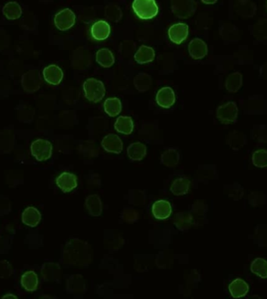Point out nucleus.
I'll return each instance as SVG.
<instances>
[{"instance_id":"obj_1","label":"nucleus","mask_w":267,"mask_h":299,"mask_svg":"<svg viewBox=\"0 0 267 299\" xmlns=\"http://www.w3.org/2000/svg\"><path fill=\"white\" fill-rule=\"evenodd\" d=\"M84 97L93 103L100 102L105 95V88L102 81L95 78H88L82 85Z\"/></svg>"},{"instance_id":"obj_2","label":"nucleus","mask_w":267,"mask_h":299,"mask_svg":"<svg viewBox=\"0 0 267 299\" xmlns=\"http://www.w3.org/2000/svg\"><path fill=\"white\" fill-rule=\"evenodd\" d=\"M132 9L141 20H152L157 16L159 7L155 0H134Z\"/></svg>"},{"instance_id":"obj_3","label":"nucleus","mask_w":267,"mask_h":299,"mask_svg":"<svg viewBox=\"0 0 267 299\" xmlns=\"http://www.w3.org/2000/svg\"><path fill=\"white\" fill-rule=\"evenodd\" d=\"M31 154L38 161H46L53 154V144L49 140L39 138L31 144Z\"/></svg>"},{"instance_id":"obj_4","label":"nucleus","mask_w":267,"mask_h":299,"mask_svg":"<svg viewBox=\"0 0 267 299\" xmlns=\"http://www.w3.org/2000/svg\"><path fill=\"white\" fill-rule=\"evenodd\" d=\"M171 8L177 18L187 19L193 16L197 7L195 0H171Z\"/></svg>"},{"instance_id":"obj_5","label":"nucleus","mask_w":267,"mask_h":299,"mask_svg":"<svg viewBox=\"0 0 267 299\" xmlns=\"http://www.w3.org/2000/svg\"><path fill=\"white\" fill-rule=\"evenodd\" d=\"M216 118L223 124H230L237 120L238 108L235 102H228L218 107L216 109Z\"/></svg>"},{"instance_id":"obj_6","label":"nucleus","mask_w":267,"mask_h":299,"mask_svg":"<svg viewBox=\"0 0 267 299\" xmlns=\"http://www.w3.org/2000/svg\"><path fill=\"white\" fill-rule=\"evenodd\" d=\"M76 15L71 10L65 8L59 11L54 17V25L60 32H66L74 26Z\"/></svg>"},{"instance_id":"obj_7","label":"nucleus","mask_w":267,"mask_h":299,"mask_svg":"<svg viewBox=\"0 0 267 299\" xmlns=\"http://www.w3.org/2000/svg\"><path fill=\"white\" fill-rule=\"evenodd\" d=\"M42 77L38 70H29L25 73L21 79V84L28 93H34L41 88L42 85Z\"/></svg>"},{"instance_id":"obj_8","label":"nucleus","mask_w":267,"mask_h":299,"mask_svg":"<svg viewBox=\"0 0 267 299\" xmlns=\"http://www.w3.org/2000/svg\"><path fill=\"white\" fill-rule=\"evenodd\" d=\"M189 34V27L184 23L174 24L169 28L168 37L175 45H181L185 42Z\"/></svg>"},{"instance_id":"obj_9","label":"nucleus","mask_w":267,"mask_h":299,"mask_svg":"<svg viewBox=\"0 0 267 299\" xmlns=\"http://www.w3.org/2000/svg\"><path fill=\"white\" fill-rule=\"evenodd\" d=\"M77 177L74 174L64 172L56 178V186L61 189L62 192L68 193L77 187Z\"/></svg>"},{"instance_id":"obj_10","label":"nucleus","mask_w":267,"mask_h":299,"mask_svg":"<svg viewBox=\"0 0 267 299\" xmlns=\"http://www.w3.org/2000/svg\"><path fill=\"white\" fill-rule=\"evenodd\" d=\"M101 145L106 152L112 154H120L123 151V144L121 139L117 135L109 133L106 135L102 142Z\"/></svg>"},{"instance_id":"obj_11","label":"nucleus","mask_w":267,"mask_h":299,"mask_svg":"<svg viewBox=\"0 0 267 299\" xmlns=\"http://www.w3.org/2000/svg\"><path fill=\"white\" fill-rule=\"evenodd\" d=\"M176 96L174 90L170 87H164L159 90L156 95V102L163 109H170L175 103Z\"/></svg>"},{"instance_id":"obj_12","label":"nucleus","mask_w":267,"mask_h":299,"mask_svg":"<svg viewBox=\"0 0 267 299\" xmlns=\"http://www.w3.org/2000/svg\"><path fill=\"white\" fill-rule=\"evenodd\" d=\"M188 53L194 60H202L208 54V46L202 39L196 38L192 39L188 45Z\"/></svg>"},{"instance_id":"obj_13","label":"nucleus","mask_w":267,"mask_h":299,"mask_svg":"<svg viewBox=\"0 0 267 299\" xmlns=\"http://www.w3.org/2000/svg\"><path fill=\"white\" fill-rule=\"evenodd\" d=\"M171 203L165 199H160L155 202L152 206V213L157 220H166L171 217L172 213Z\"/></svg>"},{"instance_id":"obj_14","label":"nucleus","mask_w":267,"mask_h":299,"mask_svg":"<svg viewBox=\"0 0 267 299\" xmlns=\"http://www.w3.org/2000/svg\"><path fill=\"white\" fill-rule=\"evenodd\" d=\"M42 74L45 81L53 86L59 85L63 79V70L60 67L54 64L45 67Z\"/></svg>"},{"instance_id":"obj_15","label":"nucleus","mask_w":267,"mask_h":299,"mask_svg":"<svg viewBox=\"0 0 267 299\" xmlns=\"http://www.w3.org/2000/svg\"><path fill=\"white\" fill-rule=\"evenodd\" d=\"M110 25L105 21L99 20L91 25V35L96 41H104L110 35Z\"/></svg>"},{"instance_id":"obj_16","label":"nucleus","mask_w":267,"mask_h":299,"mask_svg":"<svg viewBox=\"0 0 267 299\" xmlns=\"http://www.w3.org/2000/svg\"><path fill=\"white\" fill-rule=\"evenodd\" d=\"M234 10L242 18H250L256 14L257 7L251 0H237L234 4Z\"/></svg>"},{"instance_id":"obj_17","label":"nucleus","mask_w":267,"mask_h":299,"mask_svg":"<svg viewBox=\"0 0 267 299\" xmlns=\"http://www.w3.org/2000/svg\"><path fill=\"white\" fill-rule=\"evenodd\" d=\"M21 219L25 225L32 227H37L42 219V214L37 208L34 206H28L22 213Z\"/></svg>"},{"instance_id":"obj_18","label":"nucleus","mask_w":267,"mask_h":299,"mask_svg":"<svg viewBox=\"0 0 267 299\" xmlns=\"http://www.w3.org/2000/svg\"><path fill=\"white\" fill-rule=\"evenodd\" d=\"M91 63V54L86 49H78L73 56V66L78 70H85Z\"/></svg>"},{"instance_id":"obj_19","label":"nucleus","mask_w":267,"mask_h":299,"mask_svg":"<svg viewBox=\"0 0 267 299\" xmlns=\"http://www.w3.org/2000/svg\"><path fill=\"white\" fill-rule=\"evenodd\" d=\"M42 276L46 281H56L61 277V268L60 265L54 262H49L43 265L42 268Z\"/></svg>"},{"instance_id":"obj_20","label":"nucleus","mask_w":267,"mask_h":299,"mask_svg":"<svg viewBox=\"0 0 267 299\" xmlns=\"http://www.w3.org/2000/svg\"><path fill=\"white\" fill-rule=\"evenodd\" d=\"M230 295L234 298L244 297L249 291V286L243 279L237 278L228 286Z\"/></svg>"},{"instance_id":"obj_21","label":"nucleus","mask_w":267,"mask_h":299,"mask_svg":"<svg viewBox=\"0 0 267 299\" xmlns=\"http://www.w3.org/2000/svg\"><path fill=\"white\" fill-rule=\"evenodd\" d=\"M39 283V276L33 270H28L21 276V286L29 292L37 290Z\"/></svg>"},{"instance_id":"obj_22","label":"nucleus","mask_w":267,"mask_h":299,"mask_svg":"<svg viewBox=\"0 0 267 299\" xmlns=\"http://www.w3.org/2000/svg\"><path fill=\"white\" fill-rule=\"evenodd\" d=\"M155 50L150 46H142L139 50L134 55V59L136 63L143 65L146 63H152L155 60Z\"/></svg>"},{"instance_id":"obj_23","label":"nucleus","mask_w":267,"mask_h":299,"mask_svg":"<svg viewBox=\"0 0 267 299\" xmlns=\"http://www.w3.org/2000/svg\"><path fill=\"white\" fill-rule=\"evenodd\" d=\"M126 153L128 158L132 161H140L146 158L147 154V147L143 143L136 142L127 147Z\"/></svg>"},{"instance_id":"obj_24","label":"nucleus","mask_w":267,"mask_h":299,"mask_svg":"<svg viewBox=\"0 0 267 299\" xmlns=\"http://www.w3.org/2000/svg\"><path fill=\"white\" fill-rule=\"evenodd\" d=\"M242 74L240 72H234L227 76L225 81V88L229 93H237L242 87Z\"/></svg>"},{"instance_id":"obj_25","label":"nucleus","mask_w":267,"mask_h":299,"mask_svg":"<svg viewBox=\"0 0 267 299\" xmlns=\"http://www.w3.org/2000/svg\"><path fill=\"white\" fill-rule=\"evenodd\" d=\"M95 61L103 68H109L115 63V56L109 49L104 48L97 52Z\"/></svg>"},{"instance_id":"obj_26","label":"nucleus","mask_w":267,"mask_h":299,"mask_svg":"<svg viewBox=\"0 0 267 299\" xmlns=\"http://www.w3.org/2000/svg\"><path fill=\"white\" fill-rule=\"evenodd\" d=\"M85 206L88 213L94 217H98L102 214V203L98 195H90L85 200Z\"/></svg>"},{"instance_id":"obj_27","label":"nucleus","mask_w":267,"mask_h":299,"mask_svg":"<svg viewBox=\"0 0 267 299\" xmlns=\"http://www.w3.org/2000/svg\"><path fill=\"white\" fill-rule=\"evenodd\" d=\"M133 120L130 116H119L116 119L114 123V129L119 133L124 135L131 134L134 131Z\"/></svg>"},{"instance_id":"obj_28","label":"nucleus","mask_w":267,"mask_h":299,"mask_svg":"<svg viewBox=\"0 0 267 299\" xmlns=\"http://www.w3.org/2000/svg\"><path fill=\"white\" fill-rule=\"evenodd\" d=\"M191 186V182L188 178L182 177L176 179L171 186V191L175 196H183L187 194Z\"/></svg>"},{"instance_id":"obj_29","label":"nucleus","mask_w":267,"mask_h":299,"mask_svg":"<svg viewBox=\"0 0 267 299\" xmlns=\"http://www.w3.org/2000/svg\"><path fill=\"white\" fill-rule=\"evenodd\" d=\"M104 111L110 117H116L122 111V103L119 98H109L104 102Z\"/></svg>"},{"instance_id":"obj_30","label":"nucleus","mask_w":267,"mask_h":299,"mask_svg":"<svg viewBox=\"0 0 267 299\" xmlns=\"http://www.w3.org/2000/svg\"><path fill=\"white\" fill-rule=\"evenodd\" d=\"M4 16L9 21L19 19L22 14V8L18 3L15 1L7 3L3 8Z\"/></svg>"},{"instance_id":"obj_31","label":"nucleus","mask_w":267,"mask_h":299,"mask_svg":"<svg viewBox=\"0 0 267 299\" xmlns=\"http://www.w3.org/2000/svg\"><path fill=\"white\" fill-rule=\"evenodd\" d=\"M153 84L151 77L146 73H140L134 78V86L139 92H146L149 91Z\"/></svg>"},{"instance_id":"obj_32","label":"nucleus","mask_w":267,"mask_h":299,"mask_svg":"<svg viewBox=\"0 0 267 299\" xmlns=\"http://www.w3.org/2000/svg\"><path fill=\"white\" fill-rule=\"evenodd\" d=\"M180 161V154L174 148L167 149L161 155V162L168 168H174L178 165Z\"/></svg>"},{"instance_id":"obj_33","label":"nucleus","mask_w":267,"mask_h":299,"mask_svg":"<svg viewBox=\"0 0 267 299\" xmlns=\"http://www.w3.org/2000/svg\"><path fill=\"white\" fill-rule=\"evenodd\" d=\"M251 273L261 278H267V261L262 258H256L251 262L250 266Z\"/></svg>"},{"instance_id":"obj_34","label":"nucleus","mask_w":267,"mask_h":299,"mask_svg":"<svg viewBox=\"0 0 267 299\" xmlns=\"http://www.w3.org/2000/svg\"><path fill=\"white\" fill-rule=\"evenodd\" d=\"M192 224V217L189 213H180L177 214L174 219V224L178 229L185 231L188 229Z\"/></svg>"},{"instance_id":"obj_35","label":"nucleus","mask_w":267,"mask_h":299,"mask_svg":"<svg viewBox=\"0 0 267 299\" xmlns=\"http://www.w3.org/2000/svg\"><path fill=\"white\" fill-rule=\"evenodd\" d=\"M253 165L257 168H263L267 167V151L265 149L257 150L252 154L251 158Z\"/></svg>"},{"instance_id":"obj_36","label":"nucleus","mask_w":267,"mask_h":299,"mask_svg":"<svg viewBox=\"0 0 267 299\" xmlns=\"http://www.w3.org/2000/svg\"><path fill=\"white\" fill-rule=\"evenodd\" d=\"M105 16L112 22H119L123 17V14L117 5H109L105 7Z\"/></svg>"},{"instance_id":"obj_37","label":"nucleus","mask_w":267,"mask_h":299,"mask_svg":"<svg viewBox=\"0 0 267 299\" xmlns=\"http://www.w3.org/2000/svg\"><path fill=\"white\" fill-rule=\"evenodd\" d=\"M254 36L258 40L267 39V20H260L255 24Z\"/></svg>"},{"instance_id":"obj_38","label":"nucleus","mask_w":267,"mask_h":299,"mask_svg":"<svg viewBox=\"0 0 267 299\" xmlns=\"http://www.w3.org/2000/svg\"><path fill=\"white\" fill-rule=\"evenodd\" d=\"M136 49V44L132 41H124L120 46V53L125 58H130Z\"/></svg>"},{"instance_id":"obj_39","label":"nucleus","mask_w":267,"mask_h":299,"mask_svg":"<svg viewBox=\"0 0 267 299\" xmlns=\"http://www.w3.org/2000/svg\"><path fill=\"white\" fill-rule=\"evenodd\" d=\"M80 276H74L72 280L71 279L69 280L68 283H67V287L70 289V290H72L74 292H78L77 287V286H78L79 288L81 289V291L82 292L84 291V280L82 277H81V280H79Z\"/></svg>"},{"instance_id":"obj_40","label":"nucleus","mask_w":267,"mask_h":299,"mask_svg":"<svg viewBox=\"0 0 267 299\" xmlns=\"http://www.w3.org/2000/svg\"><path fill=\"white\" fill-rule=\"evenodd\" d=\"M201 1L206 5H213V4H216L218 0H201Z\"/></svg>"},{"instance_id":"obj_41","label":"nucleus","mask_w":267,"mask_h":299,"mask_svg":"<svg viewBox=\"0 0 267 299\" xmlns=\"http://www.w3.org/2000/svg\"><path fill=\"white\" fill-rule=\"evenodd\" d=\"M8 297H14V298H18V297H17L16 295H14V294H8L3 296V298H8Z\"/></svg>"}]
</instances>
